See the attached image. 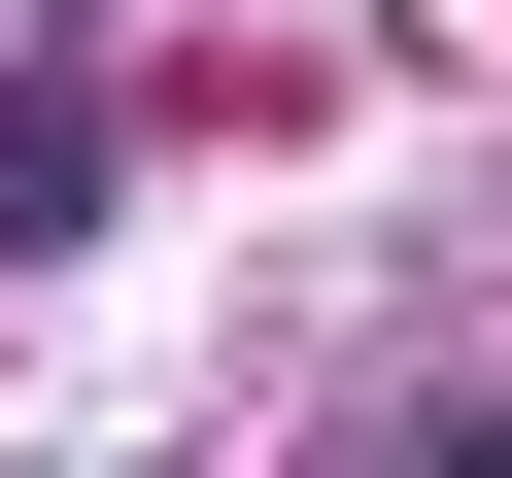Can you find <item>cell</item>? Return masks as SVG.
I'll return each mask as SVG.
<instances>
[{
    "label": "cell",
    "mask_w": 512,
    "mask_h": 478,
    "mask_svg": "<svg viewBox=\"0 0 512 478\" xmlns=\"http://www.w3.org/2000/svg\"><path fill=\"white\" fill-rule=\"evenodd\" d=\"M444 478H512V410H478V444H444Z\"/></svg>",
    "instance_id": "cell-1"
}]
</instances>
